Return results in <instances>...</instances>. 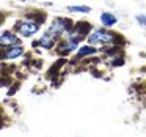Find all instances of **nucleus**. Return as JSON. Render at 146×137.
<instances>
[{"label": "nucleus", "mask_w": 146, "mask_h": 137, "mask_svg": "<svg viewBox=\"0 0 146 137\" xmlns=\"http://www.w3.org/2000/svg\"><path fill=\"white\" fill-rule=\"evenodd\" d=\"M86 38H88V43L93 46H110L116 41V35L115 33H110L102 29L93 30L91 33H88Z\"/></svg>", "instance_id": "obj_1"}, {"label": "nucleus", "mask_w": 146, "mask_h": 137, "mask_svg": "<svg viewBox=\"0 0 146 137\" xmlns=\"http://www.w3.org/2000/svg\"><path fill=\"white\" fill-rule=\"evenodd\" d=\"M71 29H72V22H71L69 19H66V17H57V19H54V22L50 24L49 32L54 33V35L58 38V36L68 33Z\"/></svg>", "instance_id": "obj_2"}, {"label": "nucleus", "mask_w": 146, "mask_h": 137, "mask_svg": "<svg viewBox=\"0 0 146 137\" xmlns=\"http://www.w3.org/2000/svg\"><path fill=\"white\" fill-rule=\"evenodd\" d=\"M16 30H17V33L22 35V36H32L39 30V22L38 21H33V19L21 21V22L16 24Z\"/></svg>", "instance_id": "obj_3"}, {"label": "nucleus", "mask_w": 146, "mask_h": 137, "mask_svg": "<svg viewBox=\"0 0 146 137\" xmlns=\"http://www.w3.org/2000/svg\"><path fill=\"white\" fill-rule=\"evenodd\" d=\"M13 44H19V38L11 32H3L0 35V46L2 47H10Z\"/></svg>", "instance_id": "obj_4"}, {"label": "nucleus", "mask_w": 146, "mask_h": 137, "mask_svg": "<svg viewBox=\"0 0 146 137\" xmlns=\"http://www.w3.org/2000/svg\"><path fill=\"white\" fill-rule=\"evenodd\" d=\"M55 43H57V36H55L54 33L47 32V33H44V35L39 38L38 44L41 46L42 49H52L55 46Z\"/></svg>", "instance_id": "obj_5"}, {"label": "nucleus", "mask_w": 146, "mask_h": 137, "mask_svg": "<svg viewBox=\"0 0 146 137\" xmlns=\"http://www.w3.org/2000/svg\"><path fill=\"white\" fill-rule=\"evenodd\" d=\"M22 54H24V47H22V46H21V44H13V46H10V47L3 52V55H2V57L8 58V60H13V58L21 57Z\"/></svg>", "instance_id": "obj_6"}, {"label": "nucleus", "mask_w": 146, "mask_h": 137, "mask_svg": "<svg viewBox=\"0 0 146 137\" xmlns=\"http://www.w3.org/2000/svg\"><path fill=\"white\" fill-rule=\"evenodd\" d=\"M96 52H98V49H96L93 44H90V46H82V47H77V57H79V58L88 57V55H94Z\"/></svg>", "instance_id": "obj_7"}, {"label": "nucleus", "mask_w": 146, "mask_h": 137, "mask_svg": "<svg viewBox=\"0 0 146 137\" xmlns=\"http://www.w3.org/2000/svg\"><path fill=\"white\" fill-rule=\"evenodd\" d=\"M101 22L104 24V27H113L116 24V16L111 13H102L101 14Z\"/></svg>", "instance_id": "obj_8"}, {"label": "nucleus", "mask_w": 146, "mask_h": 137, "mask_svg": "<svg viewBox=\"0 0 146 137\" xmlns=\"http://www.w3.org/2000/svg\"><path fill=\"white\" fill-rule=\"evenodd\" d=\"M69 11H72V13H90L91 8L85 7V5H72V7H69Z\"/></svg>", "instance_id": "obj_9"}, {"label": "nucleus", "mask_w": 146, "mask_h": 137, "mask_svg": "<svg viewBox=\"0 0 146 137\" xmlns=\"http://www.w3.org/2000/svg\"><path fill=\"white\" fill-rule=\"evenodd\" d=\"M137 21L140 22V25L146 27V16H143V14H138V16H137Z\"/></svg>", "instance_id": "obj_10"}]
</instances>
